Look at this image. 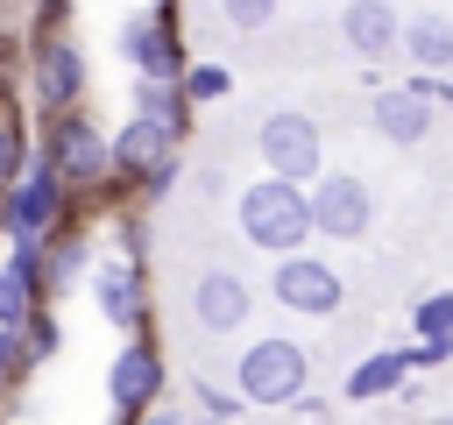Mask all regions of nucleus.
Here are the masks:
<instances>
[{
    "label": "nucleus",
    "instance_id": "obj_25",
    "mask_svg": "<svg viewBox=\"0 0 453 425\" xmlns=\"http://www.w3.org/2000/svg\"><path fill=\"white\" fill-rule=\"evenodd\" d=\"M28 368H35V347H28V333L0 326V382H14V375H28Z\"/></svg>",
    "mask_w": 453,
    "mask_h": 425
},
{
    "label": "nucleus",
    "instance_id": "obj_24",
    "mask_svg": "<svg viewBox=\"0 0 453 425\" xmlns=\"http://www.w3.org/2000/svg\"><path fill=\"white\" fill-rule=\"evenodd\" d=\"M276 7H283V0H219V21H226L234 35H262V28L276 21Z\"/></svg>",
    "mask_w": 453,
    "mask_h": 425
},
{
    "label": "nucleus",
    "instance_id": "obj_1",
    "mask_svg": "<svg viewBox=\"0 0 453 425\" xmlns=\"http://www.w3.org/2000/svg\"><path fill=\"white\" fill-rule=\"evenodd\" d=\"M234 220H241V234L262 255H276V262L304 255V241H311V191L283 184V177H255V184L234 191Z\"/></svg>",
    "mask_w": 453,
    "mask_h": 425
},
{
    "label": "nucleus",
    "instance_id": "obj_14",
    "mask_svg": "<svg viewBox=\"0 0 453 425\" xmlns=\"http://www.w3.org/2000/svg\"><path fill=\"white\" fill-rule=\"evenodd\" d=\"M28 78H35V99H42V113H50V120H57V113H78V99H85V57H78V42H71V35L42 42V50H35V64H28Z\"/></svg>",
    "mask_w": 453,
    "mask_h": 425
},
{
    "label": "nucleus",
    "instance_id": "obj_22",
    "mask_svg": "<svg viewBox=\"0 0 453 425\" xmlns=\"http://www.w3.org/2000/svg\"><path fill=\"white\" fill-rule=\"evenodd\" d=\"M177 85H184V99H191V106H205V99H226V92H234L226 64H184V78H177Z\"/></svg>",
    "mask_w": 453,
    "mask_h": 425
},
{
    "label": "nucleus",
    "instance_id": "obj_30",
    "mask_svg": "<svg viewBox=\"0 0 453 425\" xmlns=\"http://www.w3.org/2000/svg\"><path fill=\"white\" fill-rule=\"evenodd\" d=\"M425 425H453V411H439V418H425Z\"/></svg>",
    "mask_w": 453,
    "mask_h": 425
},
{
    "label": "nucleus",
    "instance_id": "obj_28",
    "mask_svg": "<svg viewBox=\"0 0 453 425\" xmlns=\"http://www.w3.org/2000/svg\"><path fill=\"white\" fill-rule=\"evenodd\" d=\"M21 333H28V347H35V361H42V354L57 347V319H50V305H42V312H35V319H28Z\"/></svg>",
    "mask_w": 453,
    "mask_h": 425
},
{
    "label": "nucleus",
    "instance_id": "obj_12",
    "mask_svg": "<svg viewBox=\"0 0 453 425\" xmlns=\"http://www.w3.org/2000/svg\"><path fill=\"white\" fill-rule=\"evenodd\" d=\"M248 319H255L248 276H234V269H198L191 276V326L198 333H241Z\"/></svg>",
    "mask_w": 453,
    "mask_h": 425
},
{
    "label": "nucleus",
    "instance_id": "obj_13",
    "mask_svg": "<svg viewBox=\"0 0 453 425\" xmlns=\"http://www.w3.org/2000/svg\"><path fill=\"white\" fill-rule=\"evenodd\" d=\"M432 78H411V85H382L375 99H368V120H375V135H389L396 149H411V142H425L432 135Z\"/></svg>",
    "mask_w": 453,
    "mask_h": 425
},
{
    "label": "nucleus",
    "instance_id": "obj_26",
    "mask_svg": "<svg viewBox=\"0 0 453 425\" xmlns=\"http://www.w3.org/2000/svg\"><path fill=\"white\" fill-rule=\"evenodd\" d=\"M191 397H198V411H205V418H219V425H234V418H241V390H219V382H191Z\"/></svg>",
    "mask_w": 453,
    "mask_h": 425
},
{
    "label": "nucleus",
    "instance_id": "obj_15",
    "mask_svg": "<svg viewBox=\"0 0 453 425\" xmlns=\"http://www.w3.org/2000/svg\"><path fill=\"white\" fill-rule=\"evenodd\" d=\"M340 35H347V50L361 64H382V57L403 50V14L389 0H347L340 7Z\"/></svg>",
    "mask_w": 453,
    "mask_h": 425
},
{
    "label": "nucleus",
    "instance_id": "obj_2",
    "mask_svg": "<svg viewBox=\"0 0 453 425\" xmlns=\"http://www.w3.org/2000/svg\"><path fill=\"white\" fill-rule=\"evenodd\" d=\"M304 382H311V347L290 340V333H262L234 361L241 404H304Z\"/></svg>",
    "mask_w": 453,
    "mask_h": 425
},
{
    "label": "nucleus",
    "instance_id": "obj_27",
    "mask_svg": "<svg viewBox=\"0 0 453 425\" xmlns=\"http://www.w3.org/2000/svg\"><path fill=\"white\" fill-rule=\"evenodd\" d=\"M403 361H411V375L439 368V361H453V340H418V347H403Z\"/></svg>",
    "mask_w": 453,
    "mask_h": 425
},
{
    "label": "nucleus",
    "instance_id": "obj_9",
    "mask_svg": "<svg viewBox=\"0 0 453 425\" xmlns=\"http://www.w3.org/2000/svg\"><path fill=\"white\" fill-rule=\"evenodd\" d=\"M375 227V191L361 184V177H319L311 184V234H326V241H361Z\"/></svg>",
    "mask_w": 453,
    "mask_h": 425
},
{
    "label": "nucleus",
    "instance_id": "obj_16",
    "mask_svg": "<svg viewBox=\"0 0 453 425\" xmlns=\"http://www.w3.org/2000/svg\"><path fill=\"white\" fill-rule=\"evenodd\" d=\"M403 57L418 64V78H439L453 64V21L446 14H411L403 21Z\"/></svg>",
    "mask_w": 453,
    "mask_h": 425
},
{
    "label": "nucleus",
    "instance_id": "obj_23",
    "mask_svg": "<svg viewBox=\"0 0 453 425\" xmlns=\"http://www.w3.org/2000/svg\"><path fill=\"white\" fill-rule=\"evenodd\" d=\"M411 326H418V340H453V290H432V298H418Z\"/></svg>",
    "mask_w": 453,
    "mask_h": 425
},
{
    "label": "nucleus",
    "instance_id": "obj_17",
    "mask_svg": "<svg viewBox=\"0 0 453 425\" xmlns=\"http://www.w3.org/2000/svg\"><path fill=\"white\" fill-rule=\"evenodd\" d=\"M403 382H411L403 347H382V354H368V361L347 368V397H354V404H375V397H389V390H403Z\"/></svg>",
    "mask_w": 453,
    "mask_h": 425
},
{
    "label": "nucleus",
    "instance_id": "obj_18",
    "mask_svg": "<svg viewBox=\"0 0 453 425\" xmlns=\"http://www.w3.org/2000/svg\"><path fill=\"white\" fill-rule=\"evenodd\" d=\"M191 99H184V85H156V78H142L134 85V120H149V128H163L170 142H184V128H191V113H184Z\"/></svg>",
    "mask_w": 453,
    "mask_h": 425
},
{
    "label": "nucleus",
    "instance_id": "obj_29",
    "mask_svg": "<svg viewBox=\"0 0 453 425\" xmlns=\"http://www.w3.org/2000/svg\"><path fill=\"white\" fill-rule=\"evenodd\" d=\"M0 99H7V35H0Z\"/></svg>",
    "mask_w": 453,
    "mask_h": 425
},
{
    "label": "nucleus",
    "instance_id": "obj_21",
    "mask_svg": "<svg viewBox=\"0 0 453 425\" xmlns=\"http://www.w3.org/2000/svg\"><path fill=\"white\" fill-rule=\"evenodd\" d=\"M35 312H42V290H35L28 276H14V269L0 262V326H14V333H21V326H28Z\"/></svg>",
    "mask_w": 453,
    "mask_h": 425
},
{
    "label": "nucleus",
    "instance_id": "obj_8",
    "mask_svg": "<svg viewBox=\"0 0 453 425\" xmlns=\"http://www.w3.org/2000/svg\"><path fill=\"white\" fill-rule=\"evenodd\" d=\"M113 170L127 184H142V198H163V184L177 177V142L163 128H149V120H127L113 135Z\"/></svg>",
    "mask_w": 453,
    "mask_h": 425
},
{
    "label": "nucleus",
    "instance_id": "obj_5",
    "mask_svg": "<svg viewBox=\"0 0 453 425\" xmlns=\"http://www.w3.org/2000/svg\"><path fill=\"white\" fill-rule=\"evenodd\" d=\"M64 198H71V191L57 184V170H50V163H35L21 184H7V191H0V227H7V241H35V248H42V241L57 234Z\"/></svg>",
    "mask_w": 453,
    "mask_h": 425
},
{
    "label": "nucleus",
    "instance_id": "obj_20",
    "mask_svg": "<svg viewBox=\"0 0 453 425\" xmlns=\"http://www.w3.org/2000/svg\"><path fill=\"white\" fill-rule=\"evenodd\" d=\"M21 163H28V120L14 113V99H0V191L21 184Z\"/></svg>",
    "mask_w": 453,
    "mask_h": 425
},
{
    "label": "nucleus",
    "instance_id": "obj_19",
    "mask_svg": "<svg viewBox=\"0 0 453 425\" xmlns=\"http://www.w3.org/2000/svg\"><path fill=\"white\" fill-rule=\"evenodd\" d=\"M85 227H71V234H57L50 241V269H42V298H64L71 283H78V269H85Z\"/></svg>",
    "mask_w": 453,
    "mask_h": 425
},
{
    "label": "nucleus",
    "instance_id": "obj_6",
    "mask_svg": "<svg viewBox=\"0 0 453 425\" xmlns=\"http://www.w3.org/2000/svg\"><path fill=\"white\" fill-rule=\"evenodd\" d=\"M269 298H276L283 312H297V319H333L340 298H347V283H340V269L319 262V255H283V262L269 269Z\"/></svg>",
    "mask_w": 453,
    "mask_h": 425
},
{
    "label": "nucleus",
    "instance_id": "obj_11",
    "mask_svg": "<svg viewBox=\"0 0 453 425\" xmlns=\"http://www.w3.org/2000/svg\"><path fill=\"white\" fill-rule=\"evenodd\" d=\"M92 298H99V312L134 340V333H149V276H142V255H113V262H99L92 269Z\"/></svg>",
    "mask_w": 453,
    "mask_h": 425
},
{
    "label": "nucleus",
    "instance_id": "obj_31",
    "mask_svg": "<svg viewBox=\"0 0 453 425\" xmlns=\"http://www.w3.org/2000/svg\"><path fill=\"white\" fill-rule=\"evenodd\" d=\"M184 425H219V418H184Z\"/></svg>",
    "mask_w": 453,
    "mask_h": 425
},
{
    "label": "nucleus",
    "instance_id": "obj_10",
    "mask_svg": "<svg viewBox=\"0 0 453 425\" xmlns=\"http://www.w3.org/2000/svg\"><path fill=\"white\" fill-rule=\"evenodd\" d=\"M120 57H127L142 78L177 85L184 64H177V35H170V7H142V14H127V21H120Z\"/></svg>",
    "mask_w": 453,
    "mask_h": 425
},
{
    "label": "nucleus",
    "instance_id": "obj_7",
    "mask_svg": "<svg viewBox=\"0 0 453 425\" xmlns=\"http://www.w3.org/2000/svg\"><path fill=\"white\" fill-rule=\"evenodd\" d=\"M156 397H163V347L149 333H134L106 368V404L120 418H142V411H156Z\"/></svg>",
    "mask_w": 453,
    "mask_h": 425
},
{
    "label": "nucleus",
    "instance_id": "obj_4",
    "mask_svg": "<svg viewBox=\"0 0 453 425\" xmlns=\"http://www.w3.org/2000/svg\"><path fill=\"white\" fill-rule=\"evenodd\" d=\"M42 163L57 170L64 191H92L113 177V135H99L85 113H57L42 128Z\"/></svg>",
    "mask_w": 453,
    "mask_h": 425
},
{
    "label": "nucleus",
    "instance_id": "obj_3",
    "mask_svg": "<svg viewBox=\"0 0 453 425\" xmlns=\"http://www.w3.org/2000/svg\"><path fill=\"white\" fill-rule=\"evenodd\" d=\"M255 156H262V177H283V184H319V177H326V170H319L326 135H319V120L297 113V106L262 113V128H255Z\"/></svg>",
    "mask_w": 453,
    "mask_h": 425
}]
</instances>
